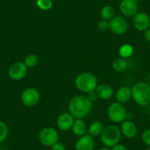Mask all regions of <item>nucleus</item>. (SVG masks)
<instances>
[{
  "label": "nucleus",
  "instance_id": "f257e3e1",
  "mask_svg": "<svg viewBox=\"0 0 150 150\" xmlns=\"http://www.w3.org/2000/svg\"><path fill=\"white\" fill-rule=\"evenodd\" d=\"M68 108L69 113H71L74 119H83L91 111L92 102L88 99L87 96L77 95L71 99Z\"/></svg>",
  "mask_w": 150,
  "mask_h": 150
},
{
  "label": "nucleus",
  "instance_id": "f03ea898",
  "mask_svg": "<svg viewBox=\"0 0 150 150\" xmlns=\"http://www.w3.org/2000/svg\"><path fill=\"white\" fill-rule=\"evenodd\" d=\"M74 84L80 91L88 93L96 90L98 86V80L93 74L84 72L77 75Z\"/></svg>",
  "mask_w": 150,
  "mask_h": 150
},
{
  "label": "nucleus",
  "instance_id": "7ed1b4c3",
  "mask_svg": "<svg viewBox=\"0 0 150 150\" xmlns=\"http://www.w3.org/2000/svg\"><path fill=\"white\" fill-rule=\"evenodd\" d=\"M134 102L140 106H146L150 103V86L146 83H138L131 88Z\"/></svg>",
  "mask_w": 150,
  "mask_h": 150
},
{
  "label": "nucleus",
  "instance_id": "20e7f679",
  "mask_svg": "<svg viewBox=\"0 0 150 150\" xmlns=\"http://www.w3.org/2000/svg\"><path fill=\"white\" fill-rule=\"evenodd\" d=\"M121 135L122 132L117 126L113 125H108L104 127L101 134V141L105 146L112 147L119 144L121 139Z\"/></svg>",
  "mask_w": 150,
  "mask_h": 150
},
{
  "label": "nucleus",
  "instance_id": "39448f33",
  "mask_svg": "<svg viewBox=\"0 0 150 150\" xmlns=\"http://www.w3.org/2000/svg\"><path fill=\"white\" fill-rule=\"evenodd\" d=\"M127 111L122 104L112 102L108 109V116L113 123H121L126 119Z\"/></svg>",
  "mask_w": 150,
  "mask_h": 150
},
{
  "label": "nucleus",
  "instance_id": "423d86ee",
  "mask_svg": "<svg viewBox=\"0 0 150 150\" xmlns=\"http://www.w3.org/2000/svg\"><path fill=\"white\" fill-rule=\"evenodd\" d=\"M58 138L59 135L57 130L50 127L43 128L38 134V140L44 146L51 147L58 142Z\"/></svg>",
  "mask_w": 150,
  "mask_h": 150
},
{
  "label": "nucleus",
  "instance_id": "0eeeda50",
  "mask_svg": "<svg viewBox=\"0 0 150 150\" xmlns=\"http://www.w3.org/2000/svg\"><path fill=\"white\" fill-rule=\"evenodd\" d=\"M41 95L39 91L34 88H26L21 95V101L26 107H34L39 102Z\"/></svg>",
  "mask_w": 150,
  "mask_h": 150
},
{
  "label": "nucleus",
  "instance_id": "6e6552de",
  "mask_svg": "<svg viewBox=\"0 0 150 150\" xmlns=\"http://www.w3.org/2000/svg\"><path fill=\"white\" fill-rule=\"evenodd\" d=\"M109 29L112 33L121 35L125 34L128 29V24L126 20L122 16H116L111 18L109 21Z\"/></svg>",
  "mask_w": 150,
  "mask_h": 150
},
{
  "label": "nucleus",
  "instance_id": "1a4fd4ad",
  "mask_svg": "<svg viewBox=\"0 0 150 150\" xmlns=\"http://www.w3.org/2000/svg\"><path fill=\"white\" fill-rule=\"evenodd\" d=\"M27 73V67L22 62H15L13 63L8 70V75L12 80L18 81L26 76Z\"/></svg>",
  "mask_w": 150,
  "mask_h": 150
},
{
  "label": "nucleus",
  "instance_id": "9d476101",
  "mask_svg": "<svg viewBox=\"0 0 150 150\" xmlns=\"http://www.w3.org/2000/svg\"><path fill=\"white\" fill-rule=\"evenodd\" d=\"M132 24L134 27L138 31H145L149 27L150 18L148 14L144 12L137 13L132 18Z\"/></svg>",
  "mask_w": 150,
  "mask_h": 150
},
{
  "label": "nucleus",
  "instance_id": "9b49d317",
  "mask_svg": "<svg viewBox=\"0 0 150 150\" xmlns=\"http://www.w3.org/2000/svg\"><path fill=\"white\" fill-rule=\"evenodd\" d=\"M119 9L122 15L131 18L138 13V5L134 0H122Z\"/></svg>",
  "mask_w": 150,
  "mask_h": 150
},
{
  "label": "nucleus",
  "instance_id": "f8f14e48",
  "mask_svg": "<svg viewBox=\"0 0 150 150\" xmlns=\"http://www.w3.org/2000/svg\"><path fill=\"white\" fill-rule=\"evenodd\" d=\"M74 122V118L69 112H64L58 116L57 119V128L62 131H67L71 129Z\"/></svg>",
  "mask_w": 150,
  "mask_h": 150
},
{
  "label": "nucleus",
  "instance_id": "ddd939ff",
  "mask_svg": "<svg viewBox=\"0 0 150 150\" xmlns=\"http://www.w3.org/2000/svg\"><path fill=\"white\" fill-rule=\"evenodd\" d=\"M95 146L94 140L90 135L80 137L75 144V150H93Z\"/></svg>",
  "mask_w": 150,
  "mask_h": 150
},
{
  "label": "nucleus",
  "instance_id": "4468645a",
  "mask_svg": "<svg viewBox=\"0 0 150 150\" xmlns=\"http://www.w3.org/2000/svg\"><path fill=\"white\" fill-rule=\"evenodd\" d=\"M121 132L125 137L127 138H132L136 135V125L131 120H125L121 125Z\"/></svg>",
  "mask_w": 150,
  "mask_h": 150
},
{
  "label": "nucleus",
  "instance_id": "2eb2a0df",
  "mask_svg": "<svg viewBox=\"0 0 150 150\" xmlns=\"http://www.w3.org/2000/svg\"><path fill=\"white\" fill-rule=\"evenodd\" d=\"M95 91L98 97L104 100H108L110 99L113 95V89L110 86L107 84H101L97 86Z\"/></svg>",
  "mask_w": 150,
  "mask_h": 150
},
{
  "label": "nucleus",
  "instance_id": "dca6fc26",
  "mask_svg": "<svg viewBox=\"0 0 150 150\" xmlns=\"http://www.w3.org/2000/svg\"><path fill=\"white\" fill-rule=\"evenodd\" d=\"M71 129L72 132L75 135L81 137L86 134L88 130V127L86 122L83 119H78L74 120Z\"/></svg>",
  "mask_w": 150,
  "mask_h": 150
},
{
  "label": "nucleus",
  "instance_id": "f3484780",
  "mask_svg": "<svg viewBox=\"0 0 150 150\" xmlns=\"http://www.w3.org/2000/svg\"><path fill=\"white\" fill-rule=\"evenodd\" d=\"M131 97H132L131 89L129 88L126 87V86L121 87L116 91V99L119 103H126L127 102H128L130 99Z\"/></svg>",
  "mask_w": 150,
  "mask_h": 150
},
{
  "label": "nucleus",
  "instance_id": "a211bd4d",
  "mask_svg": "<svg viewBox=\"0 0 150 150\" xmlns=\"http://www.w3.org/2000/svg\"><path fill=\"white\" fill-rule=\"evenodd\" d=\"M104 129V125L99 121H95L92 122L90 125L89 127L88 128V135L92 137H97L101 135L102 131Z\"/></svg>",
  "mask_w": 150,
  "mask_h": 150
},
{
  "label": "nucleus",
  "instance_id": "6ab92c4d",
  "mask_svg": "<svg viewBox=\"0 0 150 150\" xmlns=\"http://www.w3.org/2000/svg\"><path fill=\"white\" fill-rule=\"evenodd\" d=\"M100 16L102 17V20L109 21L111 18L115 16L114 9L112 7L109 6V5H105L101 9Z\"/></svg>",
  "mask_w": 150,
  "mask_h": 150
},
{
  "label": "nucleus",
  "instance_id": "aec40b11",
  "mask_svg": "<svg viewBox=\"0 0 150 150\" xmlns=\"http://www.w3.org/2000/svg\"><path fill=\"white\" fill-rule=\"evenodd\" d=\"M134 49L132 45L129 44H125L120 47L119 50V55L122 58L126 59L130 57L133 54Z\"/></svg>",
  "mask_w": 150,
  "mask_h": 150
},
{
  "label": "nucleus",
  "instance_id": "412c9836",
  "mask_svg": "<svg viewBox=\"0 0 150 150\" xmlns=\"http://www.w3.org/2000/svg\"><path fill=\"white\" fill-rule=\"evenodd\" d=\"M112 68L116 71L122 72L125 71L127 68V62L124 58H117L112 63Z\"/></svg>",
  "mask_w": 150,
  "mask_h": 150
},
{
  "label": "nucleus",
  "instance_id": "4be33fe9",
  "mask_svg": "<svg viewBox=\"0 0 150 150\" xmlns=\"http://www.w3.org/2000/svg\"><path fill=\"white\" fill-rule=\"evenodd\" d=\"M38 56L34 54H30L26 56L23 63L27 68H33L38 64Z\"/></svg>",
  "mask_w": 150,
  "mask_h": 150
},
{
  "label": "nucleus",
  "instance_id": "5701e85b",
  "mask_svg": "<svg viewBox=\"0 0 150 150\" xmlns=\"http://www.w3.org/2000/svg\"><path fill=\"white\" fill-rule=\"evenodd\" d=\"M36 5L42 11H48L52 7V0H37Z\"/></svg>",
  "mask_w": 150,
  "mask_h": 150
},
{
  "label": "nucleus",
  "instance_id": "b1692460",
  "mask_svg": "<svg viewBox=\"0 0 150 150\" xmlns=\"http://www.w3.org/2000/svg\"><path fill=\"white\" fill-rule=\"evenodd\" d=\"M8 125L5 122L0 121V143L5 141L8 135Z\"/></svg>",
  "mask_w": 150,
  "mask_h": 150
},
{
  "label": "nucleus",
  "instance_id": "393cba45",
  "mask_svg": "<svg viewBox=\"0 0 150 150\" xmlns=\"http://www.w3.org/2000/svg\"><path fill=\"white\" fill-rule=\"evenodd\" d=\"M142 140L146 145L150 146V129L144 131L142 134Z\"/></svg>",
  "mask_w": 150,
  "mask_h": 150
},
{
  "label": "nucleus",
  "instance_id": "a878e982",
  "mask_svg": "<svg viewBox=\"0 0 150 150\" xmlns=\"http://www.w3.org/2000/svg\"><path fill=\"white\" fill-rule=\"evenodd\" d=\"M98 28L102 31H106L109 29V22L105 20H101L98 23Z\"/></svg>",
  "mask_w": 150,
  "mask_h": 150
},
{
  "label": "nucleus",
  "instance_id": "bb28decb",
  "mask_svg": "<svg viewBox=\"0 0 150 150\" xmlns=\"http://www.w3.org/2000/svg\"><path fill=\"white\" fill-rule=\"evenodd\" d=\"M87 97H88V99L89 100H90L91 102H95V101H96V99L99 98V97H98L97 94H96V91H95L88 93Z\"/></svg>",
  "mask_w": 150,
  "mask_h": 150
},
{
  "label": "nucleus",
  "instance_id": "cd10ccee",
  "mask_svg": "<svg viewBox=\"0 0 150 150\" xmlns=\"http://www.w3.org/2000/svg\"><path fill=\"white\" fill-rule=\"evenodd\" d=\"M51 150H65V146L61 143L57 142L51 146Z\"/></svg>",
  "mask_w": 150,
  "mask_h": 150
},
{
  "label": "nucleus",
  "instance_id": "c85d7f7f",
  "mask_svg": "<svg viewBox=\"0 0 150 150\" xmlns=\"http://www.w3.org/2000/svg\"><path fill=\"white\" fill-rule=\"evenodd\" d=\"M111 150H127V149L126 147H125L124 145H122V144H117L116 145L113 146L112 147Z\"/></svg>",
  "mask_w": 150,
  "mask_h": 150
},
{
  "label": "nucleus",
  "instance_id": "c756f323",
  "mask_svg": "<svg viewBox=\"0 0 150 150\" xmlns=\"http://www.w3.org/2000/svg\"><path fill=\"white\" fill-rule=\"evenodd\" d=\"M144 37L145 40L148 42H150V28H148L144 31Z\"/></svg>",
  "mask_w": 150,
  "mask_h": 150
},
{
  "label": "nucleus",
  "instance_id": "7c9ffc66",
  "mask_svg": "<svg viewBox=\"0 0 150 150\" xmlns=\"http://www.w3.org/2000/svg\"><path fill=\"white\" fill-rule=\"evenodd\" d=\"M99 150H110V149H108V148H105V147H104V148L99 149Z\"/></svg>",
  "mask_w": 150,
  "mask_h": 150
},
{
  "label": "nucleus",
  "instance_id": "2f4dec72",
  "mask_svg": "<svg viewBox=\"0 0 150 150\" xmlns=\"http://www.w3.org/2000/svg\"><path fill=\"white\" fill-rule=\"evenodd\" d=\"M134 1L136 2H140V1H141V0H134Z\"/></svg>",
  "mask_w": 150,
  "mask_h": 150
},
{
  "label": "nucleus",
  "instance_id": "473e14b6",
  "mask_svg": "<svg viewBox=\"0 0 150 150\" xmlns=\"http://www.w3.org/2000/svg\"><path fill=\"white\" fill-rule=\"evenodd\" d=\"M146 150H150V146H149L148 148H147V149Z\"/></svg>",
  "mask_w": 150,
  "mask_h": 150
},
{
  "label": "nucleus",
  "instance_id": "72a5a7b5",
  "mask_svg": "<svg viewBox=\"0 0 150 150\" xmlns=\"http://www.w3.org/2000/svg\"><path fill=\"white\" fill-rule=\"evenodd\" d=\"M149 86H150V85H149Z\"/></svg>",
  "mask_w": 150,
  "mask_h": 150
}]
</instances>
